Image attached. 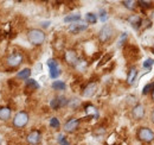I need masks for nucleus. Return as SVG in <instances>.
<instances>
[{"label":"nucleus","instance_id":"nucleus-21","mask_svg":"<svg viewBox=\"0 0 154 145\" xmlns=\"http://www.w3.org/2000/svg\"><path fill=\"white\" fill-rule=\"evenodd\" d=\"M86 20H87V23H89V24H96V22H97V17H96V14H94L92 12H89V13H87L86 14Z\"/></svg>","mask_w":154,"mask_h":145},{"label":"nucleus","instance_id":"nucleus-12","mask_svg":"<svg viewBox=\"0 0 154 145\" xmlns=\"http://www.w3.org/2000/svg\"><path fill=\"white\" fill-rule=\"evenodd\" d=\"M87 29H88V25L83 24V23H74L69 26V31L72 32V34H80V32H82Z\"/></svg>","mask_w":154,"mask_h":145},{"label":"nucleus","instance_id":"nucleus-10","mask_svg":"<svg viewBox=\"0 0 154 145\" xmlns=\"http://www.w3.org/2000/svg\"><path fill=\"white\" fill-rule=\"evenodd\" d=\"M64 58L68 64L70 66H76L77 62H78V57H77V54L74 51V50H68L64 55Z\"/></svg>","mask_w":154,"mask_h":145},{"label":"nucleus","instance_id":"nucleus-22","mask_svg":"<svg viewBox=\"0 0 154 145\" xmlns=\"http://www.w3.org/2000/svg\"><path fill=\"white\" fill-rule=\"evenodd\" d=\"M26 86H28L29 88H32V89H39V84H38V82H37L36 80H33V78H29V80H26Z\"/></svg>","mask_w":154,"mask_h":145},{"label":"nucleus","instance_id":"nucleus-11","mask_svg":"<svg viewBox=\"0 0 154 145\" xmlns=\"http://www.w3.org/2000/svg\"><path fill=\"white\" fill-rule=\"evenodd\" d=\"M96 90H97V84L95 83V82H90L84 89H83V96L84 98H92V95H95V93H96Z\"/></svg>","mask_w":154,"mask_h":145},{"label":"nucleus","instance_id":"nucleus-17","mask_svg":"<svg viewBox=\"0 0 154 145\" xmlns=\"http://www.w3.org/2000/svg\"><path fill=\"white\" fill-rule=\"evenodd\" d=\"M80 20H81V14H70V16H66L64 18V22L65 23H71V24L78 23Z\"/></svg>","mask_w":154,"mask_h":145},{"label":"nucleus","instance_id":"nucleus-24","mask_svg":"<svg viewBox=\"0 0 154 145\" xmlns=\"http://www.w3.org/2000/svg\"><path fill=\"white\" fill-rule=\"evenodd\" d=\"M60 120L57 119V118H51L50 119V126L52 127V129H58L60 127Z\"/></svg>","mask_w":154,"mask_h":145},{"label":"nucleus","instance_id":"nucleus-2","mask_svg":"<svg viewBox=\"0 0 154 145\" xmlns=\"http://www.w3.org/2000/svg\"><path fill=\"white\" fill-rule=\"evenodd\" d=\"M138 138L145 143H152L154 141V132L148 127H140L138 130Z\"/></svg>","mask_w":154,"mask_h":145},{"label":"nucleus","instance_id":"nucleus-14","mask_svg":"<svg viewBox=\"0 0 154 145\" xmlns=\"http://www.w3.org/2000/svg\"><path fill=\"white\" fill-rule=\"evenodd\" d=\"M128 22L135 28V29H139L140 26H141V23H142V19L140 18V16H138V14H133V16H130L129 18H128Z\"/></svg>","mask_w":154,"mask_h":145},{"label":"nucleus","instance_id":"nucleus-5","mask_svg":"<svg viewBox=\"0 0 154 145\" xmlns=\"http://www.w3.org/2000/svg\"><path fill=\"white\" fill-rule=\"evenodd\" d=\"M48 66L50 68V77L51 78H57L61 75V68L58 66V62L54 58H50L48 61Z\"/></svg>","mask_w":154,"mask_h":145},{"label":"nucleus","instance_id":"nucleus-4","mask_svg":"<svg viewBox=\"0 0 154 145\" xmlns=\"http://www.w3.org/2000/svg\"><path fill=\"white\" fill-rule=\"evenodd\" d=\"M23 60H24V57H23V55L20 52H13V54H11L7 57V64L10 67L16 68V67H18V66L22 64Z\"/></svg>","mask_w":154,"mask_h":145},{"label":"nucleus","instance_id":"nucleus-32","mask_svg":"<svg viewBox=\"0 0 154 145\" xmlns=\"http://www.w3.org/2000/svg\"><path fill=\"white\" fill-rule=\"evenodd\" d=\"M43 26H44V28H48V26H49V22H46V23H43Z\"/></svg>","mask_w":154,"mask_h":145},{"label":"nucleus","instance_id":"nucleus-7","mask_svg":"<svg viewBox=\"0 0 154 145\" xmlns=\"http://www.w3.org/2000/svg\"><path fill=\"white\" fill-rule=\"evenodd\" d=\"M68 104H69V101L66 100L65 96H56V98H54V99L51 100L50 106H51L52 109H58V108H61V107L66 106Z\"/></svg>","mask_w":154,"mask_h":145},{"label":"nucleus","instance_id":"nucleus-19","mask_svg":"<svg viewBox=\"0 0 154 145\" xmlns=\"http://www.w3.org/2000/svg\"><path fill=\"white\" fill-rule=\"evenodd\" d=\"M30 75H31V69L25 68V69L20 70V72L17 74V77H18V78H23V80H29Z\"/></svg>","mask_w":154,"mask_h":145},{"label":"nucleus","instance_id":"nucleus-8","mask_svg":"<svg viewBox=\"0 0 154 145\" xmlns=\"http://www.w3.org/2000/svg\"><path fill=\"white\" fill-rule=\"evenodd\" d=\"M42 139V133L38 130H33L29 133V136L26 137V141L29 142V144L31 145H37L40 143Z\"/></svg>","mask_w":154,"mask_h":145},{"label":"nucleus","instance_id":"nucleus-33","mask_svg":"<svg viewBox=\"0 0 154 145\" xmlns=\"http://www.w3.org/2000/svg\"><path fill=\"white\" fill-rule=\"evenodd\" d=\"M152 121L154 123V111H153V113H152Z\"/></svg>","mask_w":154,"mask_h":145},{"label":"nucleus","instance_id":"nucleus-6","mask_svg":"<svg viewBox=\"0 0 154 145\" xmlns=\"http://www.w3.org/2000/svg\"><path fill=\"white\" fill-rule=\"evenodd\" d=\"M112 35H113V29H112V26H110L109 24H106V25L101 29V31H100V34H98V39H100L101 43H106L107 40H109V38L112 37Z\"/></svg>","mask_w":154,"mask_h":145},{"label":"nucleus","instance_id":"nucleus-26","mask_svg":"<svg viewBox=\"0 0 154 145\" xmlns=\"http://www.w3.org/2000/svg\"><path fill=\"white\" fill-rule=\"evenodd\" d=\"M122 4L124 5V7H127V8H129V10H134V8H135V1L124 0V1H122Z\"/></svg>","mask_w":154,"mask_h":145},{"label":"nucleus","instance_id":"nucleus-23","mask_svg":"<svg viewBox=\"0 0 154 145\" xmlns=\"http://www.w3.org/2000/svg\"><path fill=\"white\" fill-rule=\"evenodd\" d=\"M150 92H154V82H151V83H147L145 87H144V90H142V94L144 95H146V94H148Z\"/></svg>","mask_w":154,"mask_h":145},{"label":"nucleus","instance_id":"nucleus-1","mask_svg":"<svg viewBox=\"0 0 154 145\" xmlns=\"http://www.w3.org/2000/svg\"><path fill=\"white\" fill-rule=\"evenodd\" d=\"M28 39L33 45H42L45 42V34L39 29H32L28 34Z\"/></svg>","mask_w":154,"mask_h":145},{"label":"nucleus","instance_id":"nucleus-34","mask_svg":"<svg viewBox=\"0 0 154 145\" xmlns=\"http://www.w3.org/2000/svg\"><path fill=\"white\" fill-rule=\"evenodd\" d=\"M152 98H153V100H154V92L152 93Z\"/></svg>","mask_w":154,"mask_h":145},{"label":"nucleus","instance_id":"nucleus-9","mask_svg":"<svg viewBox=\"0 0 154 145\" xmlns=\"http://www.w3.org/2000/svg\"><path fill=\"white\" fill-rule=\"evenodd\" d=\"M78 125H80V120L76 119V118H71L69 119L65 124H64V131L66 132H74L78 129Z\"/></svg>","mask_w":154,"mask_h":145},{"label":"nucleus","instance_id":"nucleus-16","mask_svg":"<svg viewBox=\"0 0 154 145\" xmlns=\"http://www.w3.org/2000/svg\"><path fill=\"white\" fill-rule=\"evenodd\" d=\"M86 112H87V114H88L90 118H95V119L98 118V111H97V108H96L95 106H92V105L87 106V107H86Z\"/></svg>","mask_w":154,"mask_h":145},{"label":"nucleus","instance_id":"nucleus-35","mask_svg":"<svg viewBox=\"0 0 154 145\" xmlns=\"http://www.w3.org/2000/svg\"><path fill=\"white\" fill-rule=\"evenodd\" d=\"M153 51H154V48H153Z\"/></svg>","mask_w":154,"mask_h":145},{"label":"nucleus","instance_id":"nucleus-3","mask_svg":"<svg viewBox=\"0 0 154 145\" xmlns=\"http://www.w3.org/2000/svg\"><path fill=\"white\" fill-rule=\"evenodd\" d=\"M28 123H29V114L24 111L18 112L13 118V125L18 129H22V127L26 126Z\"/></svg>","mask_w":154,"mask_h":145},{"label":"nucleus","instance_id":"nucleus-30","mask_svg":"<svg viewBox=\"0 0 154 145\" xmlns=\"http://www.w3.org/2000/svg\"><path fill=\"white\" fill-rule=\"evenodd\" d=\"M58 142H60V144L61 145H70L69 144V142L65 139V137H64L63 135H60V136H58Z\"/></svg>","mask_w":154,"mask_h":145},{"label":"nucleus","instance_id":"nucleus-28","mask_svg":"<svg viewBox=\"0 0 154 145\" xmlns=\"http://www.w3.org/2000/svg\"><path fill=\"white\" fill-rule=\"evenodd\" d=\"M138 4H139L141 7H145V8H151V7H152V2H151V1L140 0V1H138Z\"/></svg>","mask_w":154,"mask_h":145},{"label":"nucleus","instance_id":"nucleus-31","mask_svg":"<svg viewBox=\"0 0 154 145\" xmlns=\"http://www.w3.org/2000/svg\"><path fill=\"white\" fill-rule=\"evenodd\" d=\"M112 56H113L112 54H109V55H106V56H104V58H103V60H101V63H100L98 66H102V64H104V63H106V61H108V60H109Z\"/></svg>","mask_w":154,"mask_h":145},{"label":"nucleus","instance_id":"nucleus-29","mask_svg":"<svg viewBox=\"0 0 154 145\" xmlns=\"http://www.w3.org/2000/svg\"><path fill=\"white\" fill-rule=\"evenodd\" d=\"M127 37H128V35H127L126 32H124V34H122V36L120 37V39H119V42H118V45H119V46H121V45H123V44L126 43Z\"/></svg>","mask_w":154,"mask_h":145},{"label":"nucleus","instance_id":"nucleus-18","mask_svg":"<svg viewBox=\"0 0 154 145\" xmlns=\"http://www.w3.org/2000/svg\"><path fill=\"white\" fill-rule=\"evenodd\" d=\"M11 117V109L8 107H1L0 108V119L1 120H7Z\"/></svg>","mask_w":154,"mask_h":145},{"label":"nucleus","instance_id":"nucleus-27","mask_svg":"<svg viewBox=\"0 0 154 145\" xmlns=\"http://www.w3.org/2000/svg\"><path fill=\"white\" fill-rule=\"evenodd\" d=\"M100 19H101V22H103V23L107 22L108 14H107V11H106V10H101V11H100Z\"/></svg>","mask_w":154,"mask_h":145},{"label":"nucleus","instance_id":"nucleus-15","mask_svg":"<svg viewBox=\"0 0 154 145\" xmlns=\"http://www.w3.org/2000/svg\"><path fill=\"white\" fill-rule=\"evenodd\" d=\"M136 76H138V69L135 67H132L129 69V72H128V75H127V83L128 84H133L135 78H136Z\"/></svg>","mask_w":154,"mask_h":145},{"label":"nucleus","instance_id":"nucleus-20","mask_svg":"<svg viewBox=\"0 0 154 145\" xmlns=\"http://www.w3.org/2000/svg\"><path fill=\"white\" fill-rule=\"evenodd\" d=\"M51 87H52L55 90H64L66 86H65V83H64L63 81H60V80H57V81H54V82H52Z\"/></svg>","mask_w":154,"mask_h":145},{"label":"nucleus","instance_id":"nucleus-25","mask_svg":"<svg viewBox=\"0 0 154 145\" xmlns=\"http://www.w3.org/2000/svg\"><path fill=\"white\" fill-rule=\"evenodd\" d=\"M154 64V60L153 58H147L145 62H144V68L145 69H151Z\"/></svg>","mask_w":154,"mask_h":145},{"label":"nucleus","instance_id":"nucleus-13","mask_svg":"<svg viewBox=\"0 0 154 145\" xmlns=\"http://www.w3.org/2000/svg\"><path fill=\"white\" fill-rule=\"evenodd\" d=\"M132 115H133L136 120L142 119V118L145 117V108H144V106L140 105V104H138L134 108L132 109Z\"/></svg>","mask_w":154,"mask_h":145}]
</instances>
